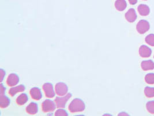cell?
I'll return each mask as SVG.
<instances>
[{
	"label": "cell",
	"mask_w": 154,
	"mask_h": 116,
	"mask_svg": "<svg viewBox=\"0 0 154 116\" xmlns=\"http://www.w3.org/2000/svg\"><path fill=\"white\" fill-rule=\"evenodd\" d=\"M141 69L144 71L152 70L154 69V63L152 60H144L141 63Z\"/></svg>",
	"instance_id": "7c38bea8"
},
{
	"label": "cell",
	"mask_w": 154,
	"mask_h": 116,
	"mask_svg": "<svg viewBox=\"0 0 154 116\" xmlns=\"http://www.w3.org/2000/svg\"><path fill=\"white\" fill-rule=\"evenodd\" d=\"M143 1H147V0H143Z\"/></svg>",
	"instance_id": "484cf974"
},
{
	"label": "cell",
	"mask_w": 154,
	"mask_h": 116,
	"mask_svg": "<svg viewBox=\"0 0 154 116\" xmlns=\"http://www.w3.org/2000/svg\"><path fill=\"white\" fill-rule=\"evenodd\" d=\"M137 14L133 8L129 9L125 14V19L129 23H133L137 19Z\"/></svg>",
	"instance_id": "30bf717a"
},
{
	"label": "cell",
	"mask_w": 154,
	"mask_h": 116,
	"mask_svg": "<svg viewBox=\"0 0 154 116\" xmlns=\"http://www.w3.org/2000/svg\"><path fill=\"white\" fill-rule=\"evenodd\" d=\"M19 77L16 74L12 73L8 77L7 84L9 87H14L19 83Z\"/></svg>",
	"instance_id": "52a82bcc"
},
{
	"label": "cell",
	"mask_w": 154,
	"mask_h": 116,
	"mask_svg": "<svg viewBox=\"0 0 154 116\" xmlns=\"http://www.w3.org/2000/svg\"><path fill=\"white\" fill-rule=\"evenodd\" d=\"M144 94L148 98L154 97V87H146L144 89Z\"/></svg>",
	"instance_id": "ac0fdd59"
},
{
	"label": "cell",
	"mask_w": 154,
	"mask_h": 116,
	"mask_svg": "<svg viewBox=\"0 0 154 116\" xmlns=\"http://www.w3.org/2000/svg\"><path fill=\"white\" fill-rule=\"evenodd\" d=\"M26 90V87L24 85H19L16 87H12L11 88L9 91V94L12 97L14 96L15 95L19 92H23Z\"/></svg>",
	"instance_id": "4fadbf2b"
},
{
	"label": "cell",
	"mask_w": 154,
	"mask_h": 116,
	"mask_svg": "<svg viewBox=\"0 0 154 116\" xmlns=\"http://www.w3.org/2000/svg\"><path fill=\"white\" fill-rule=\"evenodd\" d=\"M55 91L57 95L63 96L67 94L68 91V87L64 82H58L55 86Z\"/></svg>",
	"instance_id": "5b68a950"
},
{
	"label": "cell",
	"mask_w": 154,
	"mask_h": 116,
	"mask_svg": "<svg viewBox=\"0 0 154 116\" xmlns=\"http://www.w3.org/2000/svg\"><path fill=\"white\" fill-rule=\"evenodd\" d=\"M145 41L146 42V43L149 44V45L154 47V34H151L148 35L146 38H145Z\"/></svg>",
	"instance_id": "44dd1931"
},
{
	"label": "cell",
	"mask_w": 154,
	"mask_h": 116,
	"mask_svg": "<svg viewBox=\"0 0 154 116\" xmlns=\"http://www.w3.org/2000/svg\"><path fill=\"white\" fill-rule=\"evenodd\" d=\"M29 94L34 100L39 101L42 99V94L41 89L38 87H34L30 89Z\"/></svg>",
	"instance_id": "ba28073f"
},
{
	"label": "cell",
	"mask_w": 154,
	"mask_h": 116,
	"mask_svg": "<svg viewBox=\"0 0 154 116\" xmlns=\"http://www.w3.org/2000/svg\"><path fill=\"white\" fill-rule=\"evenodd\" d=\"M28 101V97L26 94H21L16 99V103L18 105L22 106L26 104Z\"/></svg>",
	"instance_id": "e0dca14e"
},
{
	"label": "cell",
	"mask_w": 154,
	"mask_h": 116,
	"mask_svg": "<svg viewBox=\"0 0 154 116\" xmlns=\"http://www.w3.org/2000/svg\"><path fill=\"white\" fill-rule=\"evenodd\" d=\"M130 4L131 5H135L137 2V0H128Z\"/></svg>",
	"instance_id": "d4e9b609"
},
{
	"label": "cell",
	"mask_w": 154,
	"mask_h": 116,
	"mask_svg": "<svg viewBox=\"0 0 154 116\" xmlns=\"http://www.w3.org/2000/svg\"><path fill=\"white\" fill-rule=\"evenodd\" d=\"M127 7L125 0H117L115 2V7L116 9L119 11H123L126 9Z\"/></svg>",
	"instance_id": "2e32d148"
},
{
	"label": "cell",
	"mask_w": 154,
	"mask_h": 116,
	"mask_svg": "<svg viewBox=\"0 0 154 116\" xmlns=\"http://www.w3.org/2000/svg\"><path fill=\"white\" fill-rule=\"evenodd\" d=\"M42 88L46 97L49 98H53L54 97L55 92L52 84L50 82H46L43 85Z\"/></svg>",
	"instance_id": "8992f818"
},
{
	"label": "cell",
	"mask_w": 154,
	"mask_h": 116,
	"mask_svg": "<svg viewBox=\"0 0 154 116\" xmlns=\"http://www.w3.org/2000/svg\"><path fill=\"white\" fill-rule=\"evenodd\" d=\"M145 81L148 84H154V73H148L145 76Z\"/></svg>",
	"instance_id": "d6986e66"
},
{
	"label": "cell",
	"mask_w": 154,
	"mask_h": 116,
	"mask_svg": "<svg viewBox=\"0 0 154 116\" xmlns=\"http://www.w3.org/2000/svg\"><path fill=\"white\" fill-rule=\"evenodd\" d=\"M26 110L29 114L35 115L38 112V106L35 102H31L26 107Z\"/></svg>",
	"instance_id": "8fae6325"
},
{
	"label": "cell",
	"mask_w": 154,
	"mask_h": 116,
	"mask_svg": "<svg viewBox=\"0 0 154 116\" xmlns=\"http://www.w3.org/2000/svg\"><path fill=\"white\" fill-rule=\"evenodd\" d=\"M72 96V95L69 93L65 96H63L62 97L57 96L56 98L54 101L56 104V106L58 109H63L65 108L67 102L69 100L70 98Z\"/></svg>",
	"instance_id": "7a4b0ae2"
},
{
	"label": "cell",
	"mask_w": 154,
	"mask_h": 116,
	"mask_svg": "<svg viewBox=\"0 0 154 116\" xmlns=\"http://www.w3.org/2000/svg\"><path fill=\"white\" fill-rule=\"evenodd\" d=\"M56 104H55L54 102L50 99H46L42 103V111L44 113L52 112L56 109Z\"/></svg>",
	"instance_id": "3957f363"
},
{
	"label": "cell",
	"mask_w": 154,
	"mask_h": 116,
	"mask_svg": "<svg viewBox=\"0 0 154 116\" xmlns=\"http://www.w3.org/2000/svg\"><path fill=\"white\" fill-rule=\"evenodd\" d=\"M152 51L147 45H143L139 48V55L141 58H149L151 56Z\"/></svg>",
	"instance_id": "9c48e42d"
},
{
	"label": "cell",
	"mask_w": 154,
	"mask_h": 116,
	"mask_svg": "<svg viewBox=\"0 0 154 116\" xmlns=\"http://www.w3.org/2000/svg\"><path fill=\"white\" fill-rule=\"evenodd\" d=\"M68 109L72 113L82 112L85 109V105L82 99L75 98L70 102Z\"/></svg>",
	"instance_id": "6da1fadb"
},
{
	"label": "cell",
	"mask_w": 154,
	"mask_h": 116,
	"mask_svg": "<svg viewBox=\"0 0 154 116\" xmlns=\"http://www.w3.org/2000/svg\"><path fill=\"white\" fill-rule=\"evenodd\" d=\"M54 115L56 116H68V113L63 109H58L56 111Z\"/></svg>",
	"instance_id": "7402d4cb"
},
{
	"label": "cell",
	"mask_w": 154,
	"mask_h": 116,
	"mask_svg": "<svg viewBox=\"0 0 154 116\" xmlns=\"http://www.w3.org/2000/svg\"><path fill=\"white\" fill-rule=\"evenodd\" d=\"M0 88H1V91H0V95H4L6 88L4 87L2 84H0Z\"/></svg>",
	"instance_id": "603a6c76"
},
{
	"label": "cell",
	"mask_w": 154,
	"mask_h": 116,
	"mask_svg": "<svg viewBox=\"0 0 154 116\" xmlns=\"http://www.w3.org/2000/svg\"><path fill=\"white\" fill-rule=\"evenodd\" d=\"M137 11L141 16H146L149 14L150 9L148 6L145 4H140L137 7Z\"/></svg>",
	"instance_id": "5bb4252c"
},
{
	"label": "cell",
	"mask_w": 154,
	"mask_h": 116,
	"mask_svg": "<svg viewBox=\"0 0 154 116\" xmlns=\"http://www.w3.org/2000/svg\"><path fill=\"white\" fill-rule=\"evenodd\" d=\"M150 25L149 22L146 20H141L137 23L136 26V30L140 34H143L149 30Z\"/></svg>",
	"instance_id": "277c9868"
},
{
	"label": "cell",
	"mask_w": 154,
	"mask_h": 116,
	"mask_svg": "<svg viewBox=\"0 0 154 116\" xmlns=\"http://www.w3.org/2000/svg\"><path fill=\"white\" fill-rule=\"evenodd\" d=\"M11 103V101L6 95H0V108L4 109L8 107Z\"/></svg>",
	"instance_id": "9a60e30c"
},
{
	"label": "cell",
	"mask_w": 154,
	"mask_h": 116,
	"mask_svg": "<svg viewBox=\"0 0 154 116\" xmlns=\"http://www.w3.org/2000/svg\"></svg>",
	"instance_id": "4316f807"
},
{
	"label": "cell",
	"mask_w": 154,
	"mask_h": 116,
	"mask_svg": "<svg viewBox=\"0 0 154 116\" xmlns=\"http://www.w3.org/2000/svg\"><path fill=\"white\" fill-rule=\"evenodd\" d=\"M0 74H1V82H2L4 79V77L5 76V72L3 69H1L0 70Z\"/></svg>",
	"instance_id": "cb8c5ba5"
},
{
	"label": "cell",
	"mask_w": 154,
	"mask_h": 116,
	"mask_svg": "<svg viewBox=\"0 0 154 116\" xmlns=\"http://www.w3.org/2000/svg\"><path fill=\"white\" fill-rule=\"evenodd\" d=\"M146 109H147V111L152 114H154V101H152L148 102L146 104Z\"/></svg>",
	"instance_id": "ffe728a7"
}]
</instances>
